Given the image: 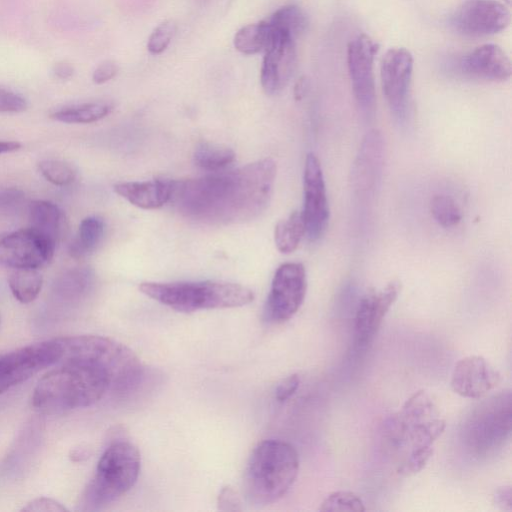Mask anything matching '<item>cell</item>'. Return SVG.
Instances as JSON below:
<instances>
[{"label":"cell","instance_id":"7c38bea8","mask_svg":"<svg viewBox=\"0 0 512 512\" xmlns=\"http://www.w3.org/2000/svg\"><path fill=\"white\" fill-rule=\"evenodd\" d=\"M378 44L367 34L353 38L347 46V66L355 100L366 114L376 103L373 63Z\"/></svg>","mask_w":512,"mask_h":512},{"label":"cell","instance_id":"52a82bcc","mask_svg":"<svg viewBox=\"0 0 512 512\" xmlns=\"http://www.w3.org/2000/svg\"><path fill=\"white\" fill-rule=\"evenodd\" d=\"M140 452L128 441L111 444L100 457L95 474L80 501V510H97L117 500L136 483Z\"/></svg>","mask_w":512,"mask_h":512},{"label":"cell","instance_id":"74e56055","mask_svg":"<svg viewBox=\"0 0 512 512\" xmlns=\"http://www.w3.org/2000/svg\"><path fill=\"white\" fill-rule=\"evenodd\" d=\"M300 377L298 374H292L284 378L275 389V398L278 402L287 401L299 388Z\"/></svg>","mask_w":512,"mask_h":512},{"label":"cell","instance_id":"ee69618b","mask_svg":"<svg viewBox=\"0 0 512 512\" xmlns=\"http://www.w3.org/2000/svg\"><path fill=\"white\" fill-rule=\"evenodd\" d=\"M21 144L17 141H0V154L18 150Z\"/></svg>","mask_w":512,"mask_h":512},{"label":"cell","instance_id":"d4e9b609","mask_svg":"<svg viewBox=\"0 0 512 512\" xmlns=\"http://www.w3.org/2000/svg\"><path fill=\"white\" fill-rule=\"evenodd\" d=\"M104 235V222L97 216L84 218L76 236L69 245V255L74 259H82L90 255L99 245Z\"/></svg>","mask_w":512,"mask_h":512},{"label":"cell","instance_id":"9a60e30c","mask_svg":"<svg viewBox=\"0 0 512 512\" xmlns=\"http://www.w3.org/2000/svg\"><path fill=\"white\" fill-rule=\"evenodd\" d=\"M55 247L30 227L14 231L0 239V266L38 269L52 259Z\"/></svg>","mask_w":512,"mask_h":512},{"label":"cell","instance_id":"5bb4252c","mask_svg":"<svg viewBox=\"0 0 512 512\" xmlns=\"http://www.w3.org/2000/svg\"><path fill=\"white\" fill-rule=\"evenodd\" d=\"M451 26L467 36H487L504 30L510 23V12L496 0H467L454 12Z\"/></svg>","mask_w":512,"mask_h":512},{"label":"cell","instance_id":"ab89813d","mask_svg":"<svg viewBox=\"0 0 512 512\" xmlns=\"http://www.w3.org/2000/svg\"><path fill=\"white\" fill-rule=\"evenodd\" d=\"M240 500L235 491L230 487H224L218 497V506L224 511H239Z\"/></svg>","mask_w":512,"mask_h":512},{"label":"cell","instance_id":"3957f363","mask_svg":"<svg viewBox=\"0 0 512 512\" xmlns=\"http://www.w3.org/2000/svg\"><path fill=\"white\" fill-rule=\"evenodd\" d=\"M109 391L121 393L118 382L105 368L65 361L38 381L31 400L39 412L58 414L91 406Z\"/></svg>","mask_w":512,"mask_h":512},{"label":"cell","instance_id":"277c9868","mask_svg":"<svg viewBox=\"0 0 512 512\" xmlns=\"http://www.w3.org/2000/svg\"><path fill=\"white\" fill-rule=\"evenodd\" d=\"M299 456L288 442L264 440L254 448L244 474V491L254 505H269L282 498L294 484Z\"/></svg>","mask_w":512,"mask_h":512},{"label":"cell","instance_id":"8d00e7d4","mask_svg":"<svg viewBox=\"0 0 512 512\" xmlns=\"http://www.w3.org/2000/svg\"><path fill=\"white\" fill-rule=\"evenodd\" d=\"M21 511H29V512H63L67 511L64 505L60 502L47 498L40 497L33 499L25 507L21 509Z\"/></svg>","mask_w":512,"mask_h":512},{"label":"cell","instance_id":"e0dca14e","mask_svg":"<svg viewBox=\"0 0 512 512\" xmlns=\"http://www.w3.org/2000/svg\"><path fill=\"white\" fill-rule=\"evenodd\" d=\"M400 290V282L394 280L362 297L355 315V338L358 346L364 347L372 341L387 312L397 300Z\"/></svg>","mask_w":512,"mask_h":512},{"label":"cell","instance_id":"1f68e13d","mask_svg":"<svg viewBox=\"0 0 512 512\" xmlns=\"http://www.w3.org/2000/svg\"><path fill=\"white\" fill-rule=\"evenodd\" d=\"M38 169L42 176L50 183L57 186H66L75 181L76 169L69 163L47 159L39 162Z\"/></svg>","mask_w":512,"mask_h":512},{"label":"cell","instance_id":"f1b7e54d","mask_svg":"<svg viewBox=\"0 0 512 512\" xmlns=\"http://www.w3.org/2000/svg\"><path fill=\"white\" fill-rule=\"evenodd\" d=\"M235 152L226 146L203 142L194 151L195 164L210 172L225 170L235 161Z\"/></svg>","mask_w":512,"mask_h":512},{"label":"cell","instance_id":"83f0119b","mask_svg":"<svg viewBox=\"0 0 512 512\" xmlns=\"http://www.w3.org/2000/svg\"><path fill=\"white\" fill-rule=\"evenodd\" d=\"M304 235L305 225L301 211H294L288 218L276 224L274 230L275 245L281 253H292L297 249Z\"/></svg>","mask_w":512,"mask_h":512},{"label":"cell","instance_id":"ac0fdd59","mask_svg":"<svg viewBox=\"0 0 512 512\" xmlns=\"http://www.w3.org/2000/svg\"><path fill=\"white\" fill-rule=\"evenodd\" d=\"M497 370L482 356L470 355L460 359L451 374V388L461 397L480 399L500 382Z\"/></svg>","mask_w":512,"mask_h":512},{"label":"cell","instance_id":"f6af8a7d","mask_svg":"<svg viewBox=\"0 0 512 512\" xmlns=\"http://www.w3.org/2000/svg\"><path fill=\"white\" fill-rule=\"evenodd\" d=\"M84 457H87V454L84 450H79V449H76L72 452V456H71V459L73 461H80L82 460V458Z\"/></svg>","mask_w":512,"mask_h":512},{"label":"cell","instance_id":"30bf717a","mask_svg":"<svg viewBox=\"0 0 512 512\" xmlns=\"http://www.w3.org/2000/svg\"><path fill=\"white\" fill-rule=\"evenodd\" d=\"M57 339L31 344L0 355V394L60 361Z\"/></svg>","mask_w":512,"mask_h":512},{"label":"cell","instance_id":"e575fe53","mask_svg":"<svg viewBox=\"0 0 512 512\" xmlns=\"http://www.w3.org/2000/svg\"><path fill=\"white\" fill-rule=\"evenodd\" d=\"M27 108V102L20 94L0 86V112L19 113Z\"/></svg>","mask_w":512,"mask_h":512},{"label":"cell","instance_id":"7bdbcfd3","mask_svg":"<svg viewBox=\"0 0 512 512\" xmlns=\"http://www.w3.org/2000/svg\"><path fill=\"white\" fill-rule=\"evenodd\" d=\"M308 88V82L305 77H301L295 84L294 87V97L296 100H300L306 94Z\"/></svg>","mask_w":512,"mask_h":512},{"label":"cell","instance_id":"ffe728a7","mask_svg":"<svg viewBox=\"0 0 512 512\" xmlns=\"http://www.w3.org/2000/svg\"><path fill=\"white\" fill-rule=\"evenodd\" d=\"M173 180L152 179L146 181L120 182L114 191L132 205L146 209H157L170 201Z\"/></svg>","mask_w":512,"mask_h":512},{"label":"cell","instance_id":"f546056e","mask_svg":"<svg viewBox=\"0 0 512 512\" xmlns=\"http://www.w3.org/2000/svg\"><path fill=\"white\" fill-rule=\"evenodd\" d=\"M267 22L271 28L286 32L295 38L305 30L307 17L300 7L290 4L276 10Z\"/></svg>","mask_w":512,"mask_h":512},{"label":"cell","instance_id":"4dcf8cb0","mask_svg":"<svg viewBox=\"0 0 512 512\" xmlns=\"http://www.w3.org/2000/svg\"><path fill=\"white\" fill-rule=\"evenodd\" d=\"M430 212L433 219L444 228L455 227L462 220L459 205L453 197L446 194H438L432 197Z\"/></svg>","mask_w":512,"mask_h":512},{"label":"cell","instance_id":"44dd1931","mask_svg":"<svg viewBox=\"0 0 512 512\" xmlns=\"http://www.w3.org/2000/svg\"><path fill=\"white\" fill-rule=\"evenodd\" d=\"M383 148V138L379 131L367 133L353 169V182L359 190H370L374 187L382 167Z\"/></svg>","mask_w":512,"mask_h":512},{"label":"cell","instance_id":"ba28073f","mask_svg":"<svg viewBox=\"0 0 512 512\" xmlns=\"http://www.w3.org/2000/svg\"><path fill=\"white\" fill-rule=\"evenodd\" d=\"M61 362L76 361L95 364L109 371L118 382L121 392L134 389L143 376L140 359L125 345L107 337L78 335L57 338Z\"/></svg>","mask_w":512,"mask_h":512},{"label":"cell","instance_id":"60d3db41","mask_svg":"<svg viewBox=\"0 0 512 512\" xmlns=\"http://www.w3.org/2000/svg\"><path fill=\"white\" fill-rule=\"evenodd\" d=\"M494 503L505 511L512 509V490L511 486L499 487L494 493Z\"/></svg>","mask_w":512,"mask_h":512},{"label":"cell","instance_id":"5b68a950","mask_svg":"<svg viewBox=\"0 0 512 512\" xmlns=\"http://www.w3.org/2000/svg\"><path fill=\"white\" fill-rule=\"evenodd\" d=\"M139 290L148 297L183 313L241 307L254 300L251 289L224 281L143 282Z\"/></svg>","mask_w":512,"mask_h":512},{"label":"cell","instance_id":"9c48e42d","mask_svg":"<svg viewBox=\"0 0 512 512\" xmlns=\"http://www.w3.org/2000/svg\"><path fill=\"white\" fill-rule=\"evenodd\" d=\"M307 290V276L303 264H281L272 279L265 302L263 317L269 323L289 320L302 305Z\"/></svg>","mask_w":512,"mask_h":512},{"label":"cell","instance_id":"d6a6232c","mask_svg":"<svg viewBox=\"0 0 512 512\" xmlns=\"http://www.w3.org/2000/svg\"><path fill=\"white\" fill-rule=\"evenodd\" d=\"M319 511L363 512L365 511V506L362 499L355 493L350 491H335L322 501Z\"/></svg>","mask_w":512,"mask_h":512},{"label":"cell","instance_id":"8992f818","mask_svg":"<svg viewBox=\"0 0 512 512\" xmlns=\"http://www.w3.org/2000/svg\"><path fill=\"white\" fill-rule=\"evenodd\" d=\"M512 395L502 391L476 405L465 416L459 431L464 451L474 459L495 456L510 439Z\"/></svg>","mask_w":512,"mask_h":512},{"label":"cell","instance_id":"484cf974","mask_svg":"<svg viewBox=\"0 0 512 512\" xmlns=\"http://www.w3.org/2000/svg\"><path fill=\"white\" fill-rule=\"evenodd\" d=\"M272 35L267 20L248 24L240 28L234 36V47L245 55H254L265 51Z\"/></svg>","mask_w":512,"mask_h":512},{"label":"cell","instance_id":"2e32d148","mask_svg":"<svg viewBox=\"0 0 512 512\" xmlns=\"http://www.w3.org/2000/svg\"><path fill=\"white\" fill-rule=\"evenodd\" d=\"M271 30L260 72L261 86L268 95L278 93L287 85L296 66L294 38L286 32Z\"/></svg>","mask_w":512,"mask_h":512},{"label":"cell","instance_id":"8fae6325","mask_svg":"<svg viewBox=\"0 0 512 512\" xmlns=\"http://www.w3.org/2000/svg\"><path fill=\"white\" fill-rule=\"evenodd\" d=\"M303 189L304 204L301 214L305 235L310 241H317L327 229L330 211L321 163L313 152H309L305 158Z\"/></svg>","mask_w":512,"mask_h":512},{"label":"cell","instance_id":"cb8c5ba5","mask_svg":"<svg viewBox=\"0 0 512 512\" xmlns=\"http://www.w3.org/2000/svg\"><path fill=\"white\" fill-rule=\"evenodd\" d=\"M112 109V104L106 101L85 102L54 110L50 118L69 124H87L103 119Z\"/></svg>","mask_w":512,"mask_h":512},{"label":"cell","instance_id":"836d02e7","mask_svg":"<svg viewBox=\"0 0 512 512\" xmlns=\"http://www.w3.org/2000/svg\"><path fill=\"white\" fill-rule=\"evenodd\" d=\"M176 31L177 25L174 20L168 19L161 22L148 39V51L153 55L163 53L171 43Z\"/></svg>","mask_w":512,"mask_h":512},{"label":"cell","instance_id":"603a6c76","mask_svg":"<svg viewBox=\"0 0 512 512\" xmlns=\"http://www.w3.org/2000/svg\"><path fill=\"white\" fill-rule=\"evenodd\" d=\"M30 228L56 246L60 235L62 211L45 200H35L29 206Z\"/></svg>","mask_w":512,"mask_h":512},{"label":"cell","instance_id":"7a4b0ae2","mask_svg":"<svg viewBox=\"0 0 512 512\" xmlns=\"http://www.w3.org/2000/svg\"><path fill=\"white\" fill-rule=\"evenodd\" d=\"M445 421L425 391L414 393L384 424L389 448L401 454L397 472L410 476L420 472L433 454V444L445 429Z\"/></svg>","mask_w":512,"mask_h":512},{"label":"cell","instance_id":"b9f144b4","mask_svg":"<svg viewBox=\"0 0 512 512\" xmlns=\"http://www.w3.org/2000/svg\"><path fill=\"white\" fill-rule=\"evenodd\" d=\"M53 74L61 80H68L74 74V68L67 62H59L53 67Z\"/></svg>","mask_w":512,"mask_h":512},{"label":"cell","instance_id":"6da1fadb","mask_svg":"<svg viewBox=\"0 0 512 512\" xmlns=\"http://www.w3.org/2000/svg\"><path fill=\"white\" fill-rule=\"evenodd\" d=\"M276 171L275 161L265 158L234 170L173 180L169 202L182 216L196 222L243 223L259 216L268 206Z\"/></svg>","mask_w":512,"mask_h":512},{"label":"cell","instance_id":"d6986e66","mask_svg":"<svg viewBox=\"0 0 512 512\" xmlns=\"http://www.w3.org/2000/svg\"><path fill=\"white\" fill-rule=\"evenodd\" d=\"M459 69L466 76L488 81H506L512 72L509 57L496 44L481 45L465 55Z\"/></svg>","mask_w":512,"mask_h":512},{"label":"cell","instance_id":"4fadbf2b","mask_svg":"<svg viewBox=\"0 0 512 512\" xmlns=\"http://www.w3.org/2000/svg\"><path fill=\"white\" fill-rule=\"evenodd\" d=\"M413 56L403 47L390 48L381 62L382 91L392 113L399 120L407 116Z\"/></svg>","mask_w":512,"mask_h":512},{"label":"cell","instance_id":"f35d334b","mask_svg":"<svg viewBox=\"0 0 512 512\" xmlns=\"http://www.w3.org/2000/svg\"><path fill=\"white\" fill-rule=\"evenodd\" d=\"M119 71L118 65L111 60L100 63L92 74V80L95 84H103L113 79Z\"/></svg>","mask_w":512,"mask_h":512},{"label":"cell","instance_id":"bcb514c9","mask_svg":"<svg viewBox=\"0 0 512 512\" xmlns=\"http://www.w3.org/2000/svg\"><path fill=\"white\" fill-rule=\"evenodd\" d=\"M0 324H1V316H0Z\"/></svg>","mask_w":512,"mask_h":512},{"label":"cell","instance_id":"d590c367","mask_svg":"<svg viewBox=\"0 0 512 512\" xmlns=\"http://www.w3.org/2000/svg\"><path fill=\"white\" fill-rule=\"evenodd\" d=\"M24 194L11 187H0V214L13 211L22 202Z\"/></svg>","mask_w":512,"mask_h":512},{"label":"cell","instance_id":"4316f807","mask_svg":"<svg viewBox=\"0 0 512 512\" xmlns=\"http://www.w3.org/2000/svg\"><path fill=\"white\" fill-rule=\"evenodd\" d=\"M8 284L13 296L19 302L27 304L39 295L43 277L37 269L19 268L10 273Z\"/></svg>","mask_w":512,"mask_h":512},{"label":"cell","instance_id":"7402d4cb","mask_svg":"<svg viewBox=\"0 0 512 512\" xmlns=\"http://www.w3.org/2000/svg\"><path fill=\"white\" fill-rule=\"evenodd\" d=\"M93 271L88 267H76L64 271L52 286L55 299L61 302H75L84 297L93 284Z\"/></svg>","mask_w":512,"mask_h":512}]
</instances>
